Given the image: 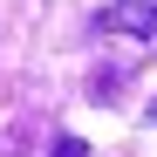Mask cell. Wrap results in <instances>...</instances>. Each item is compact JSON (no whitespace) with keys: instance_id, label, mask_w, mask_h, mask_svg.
<instances>
[{"instance_id":"1","label":"cell","mask_w":157,"mask_h":157,"mask_svg":"<svg viewBox=\"0 0 157 157\" xmlns=\"http://www.w3.org/2000/svg\"><path fill=\"white\" fill-rule=\"evenodd\" d=\"M96 34H137V41H150L157 34V0H116V7H102Z\"/></svg>"},{"instance_id":"2","label":"cell","mask_w":157,"mask_h":157,"mask_svg":"<svg viewBox=\"0 0 157 157\" xmlns=\"http://www.w3.org/2000/svg\"><path fill=\"white\" fill-rule=\"evenodd\" d=\"M48 157H89V144H82V137H55V150H48Z\"/></svg>"}]
</instances>
